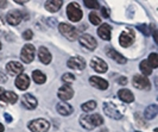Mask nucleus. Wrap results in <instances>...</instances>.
Masks as SVG:
<instances>
[{
	"mask_svg": "<svg viewBox=\"0 0 158 132\" xmlns=\"http://www.w3.org/2000/svg\"><path fill=\"white\" fill-rule=\"evenodd\" d=\"M103 123V118L99 113L94 114H83L80 117V124L83 129H86L88 131L95 129L96 126H100Z\"/></svg>",
	"mask_w": 158,
	"mask_h": 132,
	"instance_id": "1",
	"label": "nucleus"
},
{
	"mask_svg": "<svg viewBox=\"0 0 158 132\" xmlns=\"http://www.w3.org/2000/svg\"><path fill=\"white\" fill-rule=\"evenodd\" d=\"M103 112L112 119H121L124 114V107H119L115 102H105L103 104Z\"/></svg>",
	"mask_w": 158,
	"mask_h": 132,
	"instance_id": "2",
	"label": "nucleus"
},
{
	"mask_svg": "<svg viewBox=\"0 0 158 132\" xmlns=\"http://www.w3.org/2000/svg\"><path fill=\"white\" fill-rule=\"evenodd\" d=\"M58 30L65 38L69 39V40H75L79 37V30L76 28H74L73 25H70V24L61 23L58 25Z\"/></svg>",
	"mask_w": 158,
	"mask_h": 132,
	"instance_id": "3",
	"label": "nucleus"
},
{
	"mask_svg": "<svg viewBox=\"0 0 158 132\" xmlns=\"http://www.w3.org/2000/svg\"><path fill=\"white\" fill-rule=\"evenodd\" d=\"M67 16H68V18L70 19L71 22L76 23V22H80V20L82 19L83 12H82V10L80 8L79 4H76V2H70V4L68 5V7H67Z\"/></svg>",
	"mask_w": 158,
	"mask_h": 132,
	"instance_id": "4",
	"label": "nucleus"
},
{
	"mask_svg": "<svg viewBox=\"0 0 158 132\" xmlns=\"http://www.w3.org/2000/svg\"><path fill=\"white\" fill-rule=\"evenodd\" d=\"M49 127H50L49 121L45 120V119H42V118L31 120L29 123V129L32 132H48Z\"/></svg>",
	"mask_w": 158,
	"mask_h": 132,
	"instance_id": "5",
	"label": "nucleus"
},
{
	"mask_svg": "<svg viewBox=\"0 0 158 132\" xmlns=\"http://www.w3.org/2000/svg\"><path fill=\"white\" fill-rule=\"evenodd\" d=\"M135 32L131 29H127V30H124V31L120 33V37H119V43L120 45L124 48L130 47L133 42H135Z\"/></svg>",
	"mask_w": 158,
	"mask_h": 132,
	"instance_id": "6",
	"label": "nucleus"
},
{
	"mask_svg": "<svg viewBox=\"0 0 158 132\" xmlns=\"http://www.w3.org/2000/svg\"><path fill=\"white\" fill-rule=\"evenodd\" d=\"M35 47L32 44H25L22 49V53H20V58L22 61L25 63H31L35 58Z\"/></svg>",
	"mask_w": 158,
	"mask_h": 132,
	"instance_id": "7",
	"label": "nucleus"
},
{
	"mask_svg": "<svg viewBox=\"0 0 158 132\" xmlns=\"http://www.w3.org/2000/svg\"><path fill=\"white\" fill-rule=\"evenodd\" d=\"M79 40L80 43H81V45L87 48L88 50H94L95 48H96V45H98L96 39L93 36H90V35H81Z\"/></svg>",
	"mask_w": 158,
	"mask_h": 132,
	"instance_id": "8",
	"label": "nucleus"
},
{
	"mask_svg": "<svg viewBox=\"0 0 158 132\" xmlns=\"http://www.w3.org/2000/svg\"><path fill=\"white\" fill-rule=\"evenodd\" d=\"M67 66H68L70 69L82 70V69H85V67H86V61H85L82 57H80V56H75V57H71V58L68 60Z\"/></svg>",
	"mask_w": 158,
	"mask_h": 132,
	"instance_id": "9",
	"label": "nucleus"
},
{
	"mask_svg": "<svg viewBox=\"0 0 158 132\" xmlns=\"http://www.w3.org/2000/svg\"><path fill=\"white\" fill-rule=\"evenodd\" d=\"M90 67L96 71V73H106L108 69L107 63L103 60H101L100 57H93L90 60Z\"/></svg>",
	"mask_w": 158,
	"mask_h": 132,
	"instance_id": "10",
	"label": "nucleus"
},
{
	"mask_svg": "<svg viewBox=\"0 0 158 132\" xmlns=\"http://www.w3.org/2000/svg\"><path fill=\"white\" fill-rule=\"evenodd\" d=\"M132 83L138 89H149L150 88V81L144 75H135L132 80Z\"/></svg>",
	"mask_w": 158,
	"mask_h": 132,
	"instance_id": "11",
	"label": "nucleus"
},
{
	"mask_svg": "<svg viewBox=\"0 0 158 132\" xmlns=\"http://www.w3.org/2000/svg\"><path fill=\"white\" fill-rule=\"evenodd\" d=\"M23 19V15L20 11L18 10H13V11H10L7 15H6V22H7L10 25H13L16 26L18 24L22 22Z\"/></svg>",
	"mask_w": 158,
	"mask_h": 132,
	"instance_id": "12",
	"label": "nucleus"
},
{
	"mask_svg": "<svg viewBox=\"0 0 158 132\" xmlns=\"http://www.w3.org/2000/svg\"><path fill=\"white\" fill-rule=\"evenodd\" d=\"M24 70V66H22V63L16 62V61H11L6 64V71L10 75H20Z\"/></svg>",
	"mask_w": 158,
	"mask_h": 132,
	"instance_id": "13",
	"label": "nucleus"
},
{
	"mask_svg": "<svg viewBox=\"0 0 158 132\" xmlns=\"http://www.w3.org/2000/svg\"><path fill=\"white\" fill-rule=\"evenodd\" d=\"M57 94H58V98L64 102L67 100H70L71 98L74 96V91H73L70 85H63L58 89Z\"/></svg>",
	"mask_w": 158,
	"mask_h": 132,
	"instance_id": "14",
	"label": "nucleus"
},
{
	"mask_svg": "<svg viewBox=\"0 0 158 132\" xmlns=\"http://www.w3.org/2000/svg\"><path fill=\"white\" fill-rule=\"evenodd\" d=\"M22 104L25 109H35L37 107V99L32 94H24L22 98Z\"/></svg>",
	"mask_w": 158,
	"mask_h": 132,
	"instance_id": "15",
	"label": "nucleus"
},
{
	"mask_svg": "<svg viewBox=\"0 0 158 132\" xmlns=\"http://www.w3.org/2000/svg\"><path fill=\"white\" fill-rule=\"evenodd\" d=\"M106 54H107V56H108L110 58L114 60V61L117 63H119V64H125V63L127 62V60L123 55L119 54L117 50H114V49H112V48H107V49H106Z\"/></svg>",
	"mask_w": 158,
	"mask_h": 132,
	"instance_id": "16",
	"label": "nucleus"
},
{
	"mask_svg": "<svg viewBox=\"0 0 158 132\" xmlns=\"http://www.w3.org/2000/svg\"><path fill=\"white\" fill-rule=\"evenodd\" d=\"M89 83L93 87H95V88H98V89H101V91H105V89L108 88V82L106 80H103V79L99 78V76L89 78Z\"/></svg>",
	"mask_w": 158,
	"mask_h": 132,
	"instance_id": "17",
	"label": "nucleus"
},
{
	"mask_svg": "<svg viewBox=\"0 0 158 132\" xmlns=\"http://www.w3.org/2000/svg\"><path fill=\"white\" fill-rule=\"evenodd\" d=\"M16 86L17 88H19L20 91H25L29 88V85H30V79L26 74H20L18 75L16 79Z\"/></svg>",
	"mask_w": 158,
	"mask_h": 132,
	"instance_id": "18",
	"label": "nucleus"
},
{
	"mask_svg": "<svg viewBox=\"0 0 158 132\" xmlns=\"http://www.w3.org/2000/svg\"><path fill=\"white\" fill-rule=\"evenodd\" d=\"M98 35L105 40H110L112 35V28L108 24H101V26L98 29Z\"/></svg>",
	"mask_w": 158,
	"mask_h": 132,
	"instance_id": "19",
	"label": "nucleus"
},
{
	"mask_svg": "<svg viewBox=\"0 0 158 132\" xmlns=\"http://www.w3.org/2000/svg\"><path fill=\"white\" fill-rule=\"evenodd\" d=\"M38 58H40V61L43 64H49V63L51 62V60H52V56H51L50 51L48 50L47 48L40 47V51H38Z\"/></svg>",
	"mask_w": 158,
	"mask_h": 132,
	"instance_id": "20",
	"label": "nucleus"
},
{
	"mask_svg": "<svg viewBox=\"0 0 158 132\" xmlns=\"http://www.w3.org/2000/svg\"><path fill=\"white\" fill-rule=\"evenodd\" d=\"M56 109H57V112L61 114V116H69L73 113V106L69 105V104H67V102H60V104H57V106H56Z\"/></svg>",
	"mask_w": 158,
	"mask_h": 132,
	"instance_id": "21",
	"label": "nucleus"
},
{
	"mask_svg": "<svg viewBox=\"0 0 158 132\" xmlns=\"http://www.w3.org/2000/svg\"><path fill=\"white\" fill-rule=\"evenodd\" d=\"M118 96L119 99L124 102H132L135 100V96H133V93L130 91V89H120L118 92Z\"/></svg>",
	"mask_w": 158,
	"mask_h": 132,
	"instance_id": "22",
	"label": "nucleus"
},
{
	"mask_svg": "<svg viewBox=\"0 0 158 132\" xmlns=\"http://www.w3.org/2000/svg\"><path fill=\"white\" fill-rule=\"evenodd\" d=\"M62 5H63L62 0H49L45 2V8L49 12H57Z\"/></svg>",
	"mask_w": 158,
	"mask_h": 132,
	"instance_id": "23",
	"label": "nucleus"
},
{
	"mask_svg": "<svg viewBox=\"0 0 158 132\" xmlns=\"http://www.w3.org/2000/svg\"><path fill=\"white\" fill-rule=\"evenodd\" d=\"M0 100L4 101V102H7V104H15L18 100V95L11 91L8 92H4V93L0 95Z\"/></svg>",
	"mask_w": 158,
	"mask_h": 132,
	"instance_id": "24",
	"label": "nucleus"
},
{
	"mask_svg": "<svg viewBox=\"0 0 158 132\" xmlns=\"http://www.w3.org/2000/svg\"><path fill=\"white\" fill-rule=\"evenodd\" d=\"M158 113V106L156 104H152L150 106H148L146 109H145V118L146 119H153V118H156Z\"/></svg>",
	"mask_w": 158,
	"mask_h": 132,
	"instance_id": "25",
	"label": "nucleus"
},
{
	"mask_svg": "<svg viewBox=\"0 0 158 132\" xmlns=\"http://www.w3.org/2000/svg\"><path fill=\"white\" fill-rule=\"evenodd\" d=\"M32 79H33V81H35L36 83H38V85H42V83H44V82L47 81V76H45L40 70H33V71H32Z\"/></svg>",
	"mask_w": 158,
	"mask_h": 132,
	"instance_id": "26",
	"label": "nucleus"
},
{
	"mask_svg": "<svg viewBox=\"0 0 158 132\" xmlns=\"http://www.w3.org/2000/svg\"><path fill=\"white\" fill-rule=\"evenodd\" d=\"M139 67H140V70H142V73L144 74V76H149V75H151V73H152V68L149 66V63H148L146 60L142 61Z\"/></svg>",
	"mask_w": 158,
	"mask_h": 132,
	"instance_id": "27",
	"label": "nucleus"
},
{
	"mask_svg": "<svg viewBox=\"0 0 158 132\" xmlns=\"http://www.w3.org/2000/svg\"><path fill=\"white\" fill-rule=\"evenodd\" d=\"M95 107H96V102L94 100L87 101V102L82 104V106H81L82 111H85V112H92L93 109H95Z\"/></svg>",
	"mask_w": 158,
	"mask_h": 132,
	"instance_id": "28",
	"label": "nucleus"
},
{
	"mask_svg": "<svg viewBox=\"0 0 158 132\" xmlns=\"http://www.w3.org/2000/svg\"><path fill=\"white\" fill-rule=\"evenodd\" d=\"M149 66L151 68H158V55L156 53H152L149 55Z\"/></svg>",
	"mask_w": 158,
	"mask_h": 132,
	"instance_id": "29",
	"label": "nucleus"
},
{
	"mask_svg": "<svg viewBox=\"0 0 158 132\" xmlns=\"http://www.w3.org/2000/svg\"><path fill=\"white\" fill-rule=\"evenodd\" d=\"M137 29L142 32L144 36H150L151 28L149 26V25H146V24H140V25H138V26H137Z\"/></svg>",
	"mask_w": 158,
	"mask_h": 132,
	"instance_id": "30",
	"label": "nucleus"
},
{
	"mask_svg": "<svg viewBox=\"0 0 158 132\" xmlns=\"http://www.w3.org/2000/svg\"><path fill=\"white\" fill-rule=\"evenodd\" d=\"M89 20H90V23L93 24V25H99V24L101 23V18L98 16L95 12L89 13Z\"/></svg>",
	"mask_w": 158,
	"mask_h": 132,
	"instance_id": "31",
	"label": "nucleus"
},
{
	"mask_svg": "<svg viewBox=\"0 0 158 132\" xmlns=\"http://www.w3.org/2000/svg\"><path fill=\"white\" fill-rule=\"evenodd\" d=\"M74 80H75V76L73 74H70V73H65L63 76H62V81H63L65 85H70Z\"/></svg>",
	"mask_w": 158,
	"mask_h": 132,
	"instance_id": "32",
	"label": "nucleus"
},
{
	"mask_svg": "<svg viewBox=\"0 0 158 132\" xmlns=\"http://www.w3.org/2000/svg\"><path fill=\"white\" fill-rule=\"evenodd\" d=\"M83 4H85V6H87L88 8H100L99 1H95V0H93V1H87V0H86Z\"/></svg>",
	"mask_w": 158,
	"mask_h": 132,
	"instance_id": "33",
	"label": "nucleus"
},
{
	"mask_svg": "<svg viewBox=\"0 0 158 132\" xmlns=\"http://www.w3.org/2000/svg\"><path fill=\"white\" fill-rule=\"evenodd\" d=\"M23 37H24V39H27V40H30V39L33 37V32H32L31 30H26V31L23 33Z\"/></svg>",
	"mask_w": 158,
	"mask_h": 132,
	"instance_id": "34",
	"label": "nucleus"
},
{
	"mask_svg": "<svg viewBox=\"0 0 158 132\" xmlns=\"http://www.w3.org/2000/svg\"><path fill=\"white\" fill-rule=\"evenodd\" d=\"M101 13H102L103 18H108V17L111 16V12H110V10H108L107 7L101 8Z\"/></svg>",
	"mask_w": 158,
	"mask_h": 132,
	"instance_id": "35",
	"label": "nucleus"
},
{
	"mask_svg": "<svg viewBox=\"0 0 158 132\" xmlns=\"http://www.w3.org/2000/svg\"><path fill=\"white\" fill-rule=\"evenodd\" d=\"M7 81V78H6V75L2 73V71H0V83H5Z\"/></svg>",
	"mask_w": 158,
	"mask_h": 132,
	"instance_id": "36",
	"label": "nucleus"
},
{
	"mask_svg": "<svg viewBox=\"0 0 158 132\" xmlns=\"http://www.w3.org/2000/svg\"><path fill=\"white\" fill-rule=\"evenodd\" d=\"M118 83H120L121 86H124V85H126L127 83V79L126 78H120V79H118Z\"/></svg>",
	"mask_w": 158,
	"mask_h": 132,
	"instance_id": "37",
	"label": "nucleus"
},
{
	"mask_svg": "<svg viewBox=\"0 0 158 132\" xmlns=\"http://www.w3.org/2000/svg\"><path fill=\"white\" fill-rule=\"evenodd\" d=\"M4 118H5V120H6L7 123H11V121H12V117L10 116L8 113H5V114H4Z\"/></svg>",
	"mask_w": 158,
	"mask_h": 132,
	"instance_id": "38",
	"label": "nucleus"
},
{
	"mask_svg": "<svg viewBox=\"0 0 158 132\" xmlns=\"http://www.w3.org/2000/svg\"><path fill=\"white\" fill-rule=\"evenodd\" d=\"M158 33H157V30H155V29H153V38H155V43H156V44H158Z\"/></svg>",
	"mask_w": 158,
	"mask_h": 132,
	"instance_id": "39",
	"label": "nucleus"
},
{
	"mask_svg": "<svg viewBox=\"0 0 158 132\" xmlns=\"http://www.w3.org/2000/svg\"><path fill=\"white\" fill-rule=\"evenodd\" d=\"M6 6H7V1H5V0L0 1V8H5Z\"/></svg>",
	"mask_w": 158,
	"mask_h": 132,
	"instance_id": "40",
	"label": "nucleus"
},
{
	"mask_svg": "<svg viewBox=\"0 0 158 132\" xmlns=\"http://www.w3.org/2000/svg\"><path fill=\"white\" fill-rule=\"evenodd\" d=\"M48 23L50 24V25H56V24H57V20H56V19H48Z\"/></svg>",
	"mask_w": 158,
	"mask_h": 132,
	"instance_id": "41",
	"label": "nucleus"
},
{
	"mask_svg": "<svg viewBox=\"0 0 158 132\" xmlns=\"http://www.w3.org/2000/svg\"><path fill=\"white\" fill-rule=\"evenodd\" d=\"M4 26V20H2V18L0 17V30H1V28Z\"/></svg>",
	"mask_w": 158,
	"mask_h": 132,
	"instance_id": "42",
	"label": "nucleus"
},
{
	"mask_svg": "<svg viewBox=\"0 0 158 132\" xmlns=\"http://www.w3.org/2000/svg\"><path fill=\"white\" fill-rule=\"evenodd\" d=\"M4 130H5V129H4V125L0 123V132H4Z\"/></svg>",
	"mask_w": 158,
	"mask_h": 132,
	"instance_id": "43",
	"label": "nucleus"
},
{
	"mask_svg": "<svg viewBox=\"0 0 158 132\" xmlns=\"http://www.w3.org/2000/svg\"><path fill=\"white\" fill-rule=\"evenodd\" d=\"M4 92H5V89H4L2 87H0V95H1V94L4 93Z\"/></svg>",
	"mask_w": 158,
	"mask_h": 132,
	"instance_id": "44",
	"label": "nucleus"
},
{
	"mask_svg": "<svg viewBox=\"0 0 158 132\" xmlns=\"http://www.w3.org/2000/svg\"><path fill=\"white\" fill-rule=\"evenodd\" d=\"M0 49H1V43H0Z\"/></svg>",
	"mask_w": 158,
	"mask_h": 132,
	"instance_id": "45",
	"label": "nucleus"
}]
</instances>
